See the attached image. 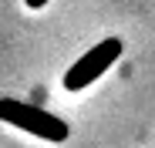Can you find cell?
Segmentation results:
<instances>
[{"label": "cell", "instance_id": "cell-1", "mask_svg": "<svg viewBox=\"0 0 155 148\" xmlns=\"http://www.w3.org/2000/svg\"><path fill=\"white\" fill-rule=\"evenodd\" d=\"M0 121L4 125H14L20 131H27L41 141H64L71 135L68 128V121L58 118V114H51L37 105H27V101H17V98H0Z\"/></svg>", "mask_w": 155, "mask_h": 148}, {"label": "cell", "instance_id": "cell-2", "mask_svg": "<svg viewBox=\"0 0 155 148\" xmlns=\"http://www.w3.org/2000/svg\"><path fill=\"white\" fill-rule=\"evenodd\" d=\"M125 51V44L118 37H105V40H98L94 47H88V51L78 57L68 71H64V91H84L88 84H94L101 74H105Z\"/></svg>", "mask_w": 155, "mask_h": 148}]
</instances>
